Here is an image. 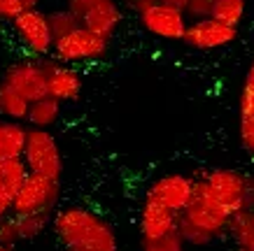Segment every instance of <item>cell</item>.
<instances>
[{
    "instance_id": "obj_1",
    "label": "cell",
    "mask_w": 254,
    "mask_h": 251,
    "mask_svg": "<svg viewBox=\"0 0 254 251\" xmlns=\"http://www.w3.org/2000/svg\"><path fill=\"white\" fill-rule=\"evenodd\" d=\"M52 228L65 251H119L115 228L89 207L68 205L54 209Z\"/></svg>"
},
{
    "instance_id": "obj_2",
    "label": "cell",
    "mask_w": 254,
    "mask_h": 251,
    "mask_svg": "<svg viewBox=\"0 0 254 251\" xmlns=\"http://www.w3.org/2000/svg\"><path fill=\"white\" fill-rule=\"evenodd\" d=\"M9 35L14 38L26 56L31 58H47L52 56L54 47V35L47 21V12L40 7H26L7 23Z\"/></svg>"
},
{
    "instance_id": "obj_3",
    "label": "cell",
    "mask_w": 254,
    "mask_h": 251,
    "mask_svg": "<svg viewBox=\"0 0 254 251\" xmlns=\"http://www.w3.org/2000/svg\"><path fill=\"white\" fill-rule=\"evenodd\" d=\"M21 160L26 163L28 172L42 175L49 179L61 182L63 175V153L61 147L47 128H28L26 133V145H23Z\"/></svg>"
},
{
    "instance_id": "obj_4",
    "label": "cell",
    "mask_w": 254,
    "mask_h": 251,
    "mask_svg": "<svg viewBox=\"0 0 254 251\" xmlns=\"http://www.w3.org/2000/svg\"><path fill=\"white\" fill-rule=\"evenodd\" d=\"M110 49V40L100 38L89 28L79 26L75 31L65 33L54 40L52 47V58L65 65H82V63L100 61Z\"/></svg>"
},
{
    "instance_id": "obj_5",
    "label": "cell",
    "mask_w": 254,
    "mask_h": 251,
    "mask_svg": "<svg viewBox=\"0 0 254 251\" xmlns=\"http://www.w3.org/2000/svg\"><path fill=\"white\" fill-rule=\"evenodd\" d=\"M180 216L185 221H189L191 226H196V228L219 237L226 233V223H229V216H231V214L212 198V193H210L208 186L203 184V179L196 177L191 200H189L187 207L180 212Z\"/></svg>"
},
{
    "instance_id": "obj_6",
    "label": "cell",
    "mask_w": 254,
    "mask_h": 251,
    "mask_svg": "<svg viewBox=\"0 0 254 251\" xmlns=\"http://www.w3.org/2000/svg\"><path fill=\"white\" fill-rule=\"evenodd\" d=\"M203 184L208 186L212 198L229 214L245 212L247 207V172L233 167H212L200 175Z\"/></svg>"
},
{
    "instance_id": "obj_7",
    "label": "cell",
    "mask_w": 254,
    "mask_h": 251,
    "mask_svg": "<svg viewBox=\"0 0 254 251\" xmlns=\"http://www.w3.org/2000/svg\"><path fill=\"white\" fill-rule=\"evenodd\" d=\"M59 200H61V182L28 172L14 193L12 214L54 212Z\"/></svg>"
},
{
    "instance_id": "obj_8",
    "label": "cell",
    "mask_w": 254,
    "mask_h": 251,
    "mask_svg": "<svg viewBox=\"0 0 254 251\" xmlns=\"http://www.w3.org/2000/svg\"><path fill=\"white\" fill-rule=\"evenodd\" d=\"M0 82H5L9 89H14L21 98H26L28 102L49 96L47 93V63L45 58H19L12 61L7 68L2 70Z\"/></svg>"
},
{
    "instance_id": "obj_9",
    "label": "cell",
    "mask_w": 254,
    "mask_h": 251,
    "mask_svg": "<svg viewBox=\"0 0 254 251\" xmlns=\"http://www.w3.org/2000/svg\"><path fill=\"white\" fill-rule=\"evenodd\" d=\"M236 40H238V28L226 26L212 16H205V19H193L187 23L182 42L198 51H212V49H224L233 45Z\"/></svg>"
},
{
    "instance_id": "obj_10",
    "label": "cell",
    "mask_w": 254,
    "mask_h": 251,
    "mask_svg": "<svg viewBox=\"0 0 254 251\" xmlns=\"http://www.w3.org/2000/svg\"><path fill=\"white\" fill-rule=\"evenodd\" d=\"M138 19L140 26L149 35H154L159 40H168V42H182L187 23H189L185 9L170 7V5H163V2H154L149 9L138 14Z\"/></svg>"
},
{
    "instance_id": "obj_11",
    "label": "cell",
    "mask_w": 254,
    "mask_h": 251,
    "mask_svg": "<svg viewBox=\"0 0 254 251\" xmlns=\"http://www.w3.org/2000/svg\"><path fill=\"white\" fill-rule=\"evenodd\" d=\"M193 182L196 177L182 175V172H170V175H161L159 179L149 184V189L145 193V200L159 202L170 212L180 214L187 207V202L191 200L193 193Z\"/></svg>"
},
{
    "instance_id": "obj_12",
    "label": "cell",
    "mask_w": 254,
    "mask_h": 251,
    "mask_svg": "<svg viewBox=\"0 0 254 251\" xmlns=\"http://www.w3.org/2000/svg\"><path fill=\"white\" fill-rule=\"evenodd\" d=\"M52 216L54 212L7 214L5 219H0V244L16 247L19 242H31L52 226Z\"/></svg>"
},
{
    "instance_id": "obj_13",
    "label": "cell",
    "mask_w": 254,
    "mask_h": 251,
    "mask_svg": "<svg viewBox=\"0 0 254 251\" xmlns=\"http://www.w3.org/2000/svg\"><path fill=\"white\" fill-rule=\"evenodd\" d=\"M77 19L84 28L112 42L115 33L119 31L124 21V12L119 0H91L77 14Z\"/></svg>"
},
{
    "instance_id": "obj_14",
    "label": "cell",
    "mask_w": 254,
    "mask_h": 251,
    "mask_svg": "<svg viewBox=\"0 0 254 251\" xmlns=\"http://www.w3.org/2000/svg\"><path fill=\"white\" fill-rule=\"evenodd\" d=\"M47 63V93L56 98L59 102H75L82 96L84 79L79 75L75 65L59 63L56 58H45Z\"/></svg>"
},
{
    "instance_id": "obj_15",
    "label": "cell",
    "mask_w": 254,
    "mask_h": 251,
    "mask_svg": "<svg viewBox=\"0 0 254 251\" xmlns=\"http://www.w3.org/2000/svg\"><path fill=\"white\" fill-rule=\"evenodd\" d=\"M177 228V214L159 202L145 200L140 209V240H156Z\"/></svg>"
},
{
    "instance_id": "obj_16",
    "label": "cell",
    "mask_w": 254,
    "mask_h": 251,
    "mask_svg": "<svg viewBox=\"0 0 254 251\" xmlns=\"http://www.w3.org/2000/svg\"><path fill=\"white\" fill-rule=\"evenodd\" d=\"M61 107L63 102H59L52 96H42V98L33 100L28 105V114H26V121L28 128H54L59 119H61Z\"/></svg>"
},
{
    "instance_id": "obj_17",
    "label": "cell",
    "mask_w": 254,
    "mask_h": 251,
    "mask_svg": "<svg viewBox=\"0 0 254 251\" xmlns=\"http://www.w3.org/2000/svg\"><path fill=\"white\" fill-rule=\"evenodd\" d=\"M26 133H28V126H23V121L0 119V160L21 158L23 145H26Z\"/></svg>"
},
{
    "instance_id": "obj_18",
    "label": "cell",
    "mask_w": 254,
    "mask_h": 251,
    "mask_svg": "<svg viewBox=\"0 0 254 251\" xmlns=\"http://www.w3.org/2000/svg\"><path fill=\"white\" fill-rule=\"evenodd\" d=\"M226 233L231 235V240L236 242L238 249H250L254 247V219L252 212L245 209V212H236L229 216V223H226Z\"/></svg>"
},
{
    "instance_id": "obj_19",
    "label": "cell",
    "mask_w": 254,
    "mask_h": 251,
    "mask_svg": "<svg viewBox=\"0 0 254 251\" xmlns=\"http://www.w3.org/2000/svg\"><path fill=\"white\" fill-rule=\"evenodd\" d=\"M28 100L21 98L14 89H9L5 82H0V119L9 121H26L28 114Z\"/></svg>"
},
{
    "instance_id": "obj_20",
    "label": "cell",
    "mask_w": 254,
    "mask_h": 251,
    "mask_svg": "<svg viewBox=\"0 0 254 251\" xmlns=\"http://www.w3.org/2000/svg\"><path fill=\"white\" fill-rule=\"evenodd\" d=\"M245 14H247V0H212L210 16L226 23V26L240 28V23L245 21Z\"/></svg>"
},
{
    "instance_id": "obj_21",
    "label": "cell",
    "mask_w": 254,
    "mask_h": 251,
    "mask_svg": "<svg viewBox=\"0 0 254 251\" xmlns=\"http://www.w3.org/2000/svg\"><path fill=\"white\" fill-rule=\"evenodd\" d=\"M47 21H49V28H52V35H54V40L82 26V23H79V19L75 16V12H70L68 7L49 9V12H47Z\"/></svg>"
},
{
    "instance_id": "obj_22",
    "label": "cell",
    "mask_w": 254,
    "mask_h": 251,
    "mask_svg": "<svg viewBox=\"0 0 254 251\" xmlns=\"http://www.w3.org/2000/svg\"><path fill=\"white\" fill-rule=\"evenodd\" d=\"M28 175V167L21 158H2L0 160V182L9 189H19L21 182Z\"/></svg>"
},
{
    "instance_id": "obj_23",
    "label": "cell",
    "mask_w": 254,
    "mask_h": 251,
    "mask_svg": "<svg viewBox=\"0 0 254 251\" xmlns=\"http://www.w3.org/2000/svg\"><path fill=\"white\" fill-rule=\"evenodd\" d=\"M140 247H142V251H185L187 244L175 228L166 235L156 237V240H140Z\"/></svg>"
},
{
    "instance_id": "obj_24",
    "label": "cell",
    "mask_w": 254,
    "mask_h": 251,
    "mask_svg": "<svg viewBox=\"0 0 254 251\" xmlns=\"http://www.w3.org/2000/svg\"><path fill=\"white\" fill-rule=\"evenodd\" d=\"M177 233L182 235L185 244H191V247H208V244H212L217 240L215 235H210V233H205V230L191 226V223L185 221L180 214H177Z\"/></svg>"
},
{
    "instance_id": "obj_25",
    "label": "cell",
    "mask_w": 254,
    "mask_h": 251,
    "mask_svg": "<svg viewBox=\"0 0 254 251\" xmlns=\"http://www.w3.org/2000/svg\"><path fill=\"white\" fill-rule=\"evenodd\" d=\"M238 109H240V114H254V58H252V63L247 65L245 77H243Z\"/></svg>"
},
{
    "instance_id": "obj_26",
    "label": "cell",
    "mask_w": 254,
    "mask_h": 251,
    "mask_svg": "<svg viewBox=\"0 0 254 251\" xmlns=\"http://www.w3.org/2000/svg\"><path fill=\"white\" fill-rule=\"evenodd\" d=\"M238 135H240V145L245 147L250 153H254V114H240Z\"/></svg>"
},
{
    "instance_id": "obj_27",
    "label": "cell",
    "mask_w": 254,
    "mask_h": 251,
    "mask_svg": "<svg viewBox=\"0 0 254 251\" xmlns=\"http://www.w3.org/2000/svg\"><path fill=\"white\" fill-rule=\"evenodd\" d=\"M210 9H212V0H187L185 14L189 21H193V19H205V16H210Z\"/></svg>"
},
{
    "instance_id": "obj_28",
    "label": "cell",
    "mask_w": 254,
    "mask_h": 251,
    "mask_svg": "<svg viewBox=\"0 0 254 251\" xmlns=\"http://www.w3.org/2000/svg\"><path fill=\"white\" fill-rule=\"evenodd\" d=\"M21 9H26L23 0H0V21L9 23Z\"/></svg>"
},
{
    "instance_id": "obj_29",
    "label": "cell",
    "mask_w": 254,
    "mask_h": 251,
    "mask_svg": "<svg viewBox=\"0 0 254 251\" xmlns=\"http://www.w3.org/2000/svg\"><path fill=\"white\" fill-rule=\"evenodd\" d=\"M14 189H9L0 182V219H5L7 214H12V202H14Z\"/></svg>"
},
{
    "instance_id": "obj_30",
    "label": "cell",
    "mask_w": 254,
    "mask_h": 251,
    "mask_svg": "<svg viewBox=\"0 0 254 251\" xmlns=\"http://www.w3.org/2000/svg\"><path fill=\"white\" fill-rule=\"evenodd\" d=\"M154 2H159V0H124V5L128 9H133L135 14H142L145 9H149Z\"/></svg>"
},
{
    "instance_id": "obj_31",
    "label": "cell",
    "mask_w": 254,
    "mask_h": 251,
    "mask_svg": "<svg viewBox=\"0 0 254 251\" xmlns=\"http://www.w3.org/2000/svg\"><path fill=\"white\" fill-rule=\"evenodd\" d=\"M159 2L170 5V7H180V9H185V5H187V0H159Z\"/></svg>"
},
{
    "instance_id": "obj_32",
    "label": "cell",
    "mask_w": 254,
    "mask_h": 251,
    "mask_svg": "<svg viewBox=\"0 0 254 251\" xmlns=\"http://www.w3.org/2000/svg\"><path fill=\"white\" fill-rule=\"evenodd\" d=\"M40 2H42V0H23L26 7H40Z\"/></svg>"
},
{
    "instance_id": "obj_33",
    "label": "cell",
    "mask_w": 254,
    "mask_h": 251,
    "mask_svg": "<svg viewBox=\"0 0 254 251\" xmlns=\"http://www.w3.org/2000/svg\"><path fill=\"white\" fill-rule=\"evenodd\" d=\"M0 251H16L14 247H5V244H0Z\"/></svg>"
},
{
    "instance_id": "obj_34",
    "label": "cell",
    "mask_w": 254,
    "mask_h": 251,
    "mask_svg": "<svg viewBox=\"0 0 254 251\" xmlns=\"http://www.w3.org/2000/svg\"><path fill=\"white\" fill-rule=\"evenodd\" d=\"M0 63H2V38H0Z\"/></svg>"
},
{
    "instance_id": "obj_35",
    "label": "cell",
    "mask_w": 254,
    "mask_h": 251,
    "mask_svg": "<svg viewBox=\"0 0 254 251\" xmlns=\"http://www.w3.org/2000/svg\"><path fill=\"white\" fill-rule=\"evenodd\" d=\"M238 251H254V247H250V249H238Z\"/></svg>"
},
{
    "instance_id": "obj_36",
    "label": "cell",
    "mask_w": 254,
    "mask_h": 251,
    "mask_svg": "<svg viewBox=\"0 0 254 251\" xmlns=\"http://www.w3.org/2000/svg\"><path fill=\"white\" fill-rule=\"evenodd\" d=\"M250 212H252V219H254V207H252V209H250Z\"/></svg>"
}]
</instances>
